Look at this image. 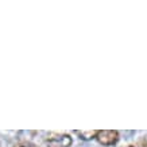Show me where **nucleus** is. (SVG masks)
I'll return each instance as SVG.
<instances>
[{
    "label": "nucleus",
    "mask_w": 147,
    "mask_h": 147,
    "mask_svg": "<svg viewBox=\"0 0 147 147\" xmlns=\"http://www.w3.org/2000/svg\"><path fill=\"white\" fill-rule=\"evenodd\" d=\"M96 139L104 146H112L119 140V132L115 129H101L97 132Z\"/></svg>",
    "instance_id": "f257e3e1"
},
{
    "label": "nucleus",
    "mask_w": 147,
    "mask_h": 147,
    "mask_svg": "<svg viewBox=\"0 0 147 147\" xmlns=\"http://www.w3.org/2000/svg\"><path fill=\"white\" fill-rule=\"evenodd\" d=\"M47 146L49 147H70L71 138L69 135H57L53 138L47 139Z\"/></svg>",
    "instance_id": "f03ea898"
},
{
    "label": "nucleus",
    "mask_w": 147,
    "mask_h": 147,
    "mask_svg": "<svg viewBox=\"0 0 147 147\" xmlns=\"http://www.w3.org/2000/svg\"><path fill=\"white\" fill-rule=\"evenodd\" d=\"M15 147H38V146L32 144V143H19V144H16Z\"/></svg>",
    "instance_id": "20e7f679"
},
{
    "label": "nucleus",
    "mask_w": 147,
    "mask_h": 147,
    "mask_svg": "<svg viewBox=\"0 0 147 147\" xmlns=\"http://www.w3.org/2000/svg\"><path fill=\"white\" fill-rule=\"evenodd\" d=\"M144 147H147V143H146V146H144Z\"/></svg>",
    "instance_id": "39448f33"
},
{
    "label": "nucleus",
    "mask_w": 147,
    "mask_h": 147,
    "mask_svg": "<svg viewBox=\"0 0 147 147\" xmlns=\"http://www.w3.org/2000/svg\"><path fill=\"white\" fill-rule=\"evenodd\" d=\"M131 147H132V146H131Z\"/></svg>",
    "instance_id": "423d86ee"
},
{
    "label": "nucleus",
    "mask_w": 147,
    "mask_h": 147,
    "mask_svg": "<svg viewBox=\"0 0 147 147\" xmlns=\"http://www.w3.org/2000/svg\"><path fill=\"white\" fill-rule=\"evenodd\" d=\"M77 134L80 135V138H82L84 140H89L92 138H96L97 136V132L96 129H92V131H76Z\"/></svg>",
    "instance_id": "7ed1b4c3"
}]
</instances>
